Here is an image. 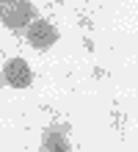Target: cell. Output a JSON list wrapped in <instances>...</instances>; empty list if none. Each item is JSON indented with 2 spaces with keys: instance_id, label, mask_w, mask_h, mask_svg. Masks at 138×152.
<instances>
[{
  "instance_id": "7a4b0ae2",
  "label": "cell",
  "mask_w": 138,
  "mask_h": 152,
  "mask_svg": "<svg viewBox=\"0 0 138 152\" xmlns=\"http://www.w3.org/2000/svg\"><path fill=\"white\" fill-rule=\"evenodd\" d=\"M0 80L8 88H28L33 83V69L28 66L25 58H11L3 64V72H0Z\"/></svg>"
},
{
  "instance_id": "277c9868",
  "label": "cell",
  "mask_w": 138,
  "mask_h": 152,
  "mask_svg": "<svg viewBox=\"0 0 138 152\" xmlns=\"http://www.w3.org/2000/svg\"><path fill=\"white\" fill-rule=\"evenodd\" d=\"M42 149H44V152L66 149V130H61V127H50V130H44V136H42Z\"/></svg>"
},
{
  "instance_id": "5b68a950",
  "label": "cell",
  "mask_w": 138,
  "mask_h": 152,
  "mask_svg": "<svg viewBox=\"0 0 138 152\" xmlns=\"http://www.w3.org/2000/svg\"><path fill=\"white\" fill-rule=\"evenodd\" d=\"M58 152H66V149H58Z\"/></svg>"
},
{
  "instance_id": "6da1fadb",
  "label": "cell",
  "mask_w": 138,
  "mask_h": 152,
  "mask_svg": "<svg viewBox=\"0 0 138 152\" xmlns=\"http://www.w3.org/2000/svg\"><path fill=\"white\" fill-rule=\"evenodd\" d=\"M36 8L31 0H0V22L11 31H22L33 22Z\"/></svg>"
},
{
  "instance_id": "3957f363",
  "label": "cell",
  "mask_w": 138,
  "mask_h": 152,
  "mask_svg": "<svg viewBox=\"0 0 138 152\" xmlns=\"http://www.w3.org/2000/svg\"><path fill=\"white\" fill-rule=\"evenodd\" d=\"M28 44H31L33 50H39V53H47L55 42H58V31L53 28V25L47 20H33L31 25H28Z\"/></svg>"
}]
</instances>
